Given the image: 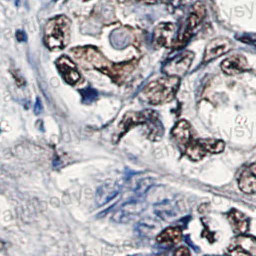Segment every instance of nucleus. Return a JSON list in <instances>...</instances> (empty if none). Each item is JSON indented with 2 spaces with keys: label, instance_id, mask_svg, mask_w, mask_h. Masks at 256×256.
<instances>
[{
  "label": "nucleus",
  "instance_id": "f257e3e1",
  "mask_svg": "<svg viewBox=\"0 0 256 256\" xmlns=\"http://www.w3.org/2000/svg\"><path fill=\"white\" fill-rule=\"evenodd\" d=\"M72 54L81 62L84 68H92L108 75L112 80L120 84L128 74L136 68V62H128L126 64H112L96 48L92 46L79 47L72 50Z\"/></svg>",
  "mask_w": 256,
  "mask_h": 256
},
{
  "label": "nucleus",
  "instance_id": "f03ea898",
  "mask_svg": "<svg viewBox=\"0 0 256 256\" xmlns=\"http://www.w3.org/2000/svg\"><path fill=\"white\" fill-rule=\"evenodd\" d=\"M178 77L167 76L150 82L142 92V97L151 105H160L171 102L178 90Z\"/></svg>",
  "mask_w": 256,
  "mask_h": 256
},
{
  "label": "nucleus",
  "instance_id": "7ed1b4c3",
  "mask_svg": "<svg viewBox=\"0 0 256 256\" xmlns=\"http://www.w3.org/2000/svg\"><path fill=\"white\" fill-rule=\"evenodd\" d=\"M71 34V20L62 14L47 22L44 28V44L52 51L62 50L68 46Z\"/></svg>",
  "mask_w": 256,
  "mask_h": 256
},
{
  "label": "nucleus",
  "instance_id": "20e7f679",
  "mask_svg": "<svg viewBox=\"0 0 256 256\" xmlns=\"http://www.w3.org/2000/svg\"><path fill=\"white\" fill-rule=\"evenodd\" d=\"M206 14V9L204 4L202 1H197L192 8V11L190 12V16L187 20L186 27L184 33L178 36V40H176L174 42V48L178 50L182 47L186 46L187 42L191 40L192 36L194 34L195 30L198 28L202 20H204Z\"/></svg>",
  "mask_w": 256,
  "mask_h": 256
},
{
  "label": "nucleus",
  "instance_id": "39448f33",
  "mask_svg": "<svg viewBox=\"0 0 256 256\" xmlns=\"http://www.w3.org/2000/svg\"><path fill=\"white\" fill-rule=\"evenodd\" d=\"M194 53L186 51L176 58L169 60L164 66H163V73H165L167 76H174V77H182L186 74L187 71L190 68L193 60H194Z\"/></svg>",
  "mask_w": 256,
  "mask_h": 256
},
{
  "label": "nucleus",
  "instance_id": "423d86ee",
  "mask_svg": "<svg viewBox=\"0 0 256 256\" xmlns=\"http://www.w3.org/2000/svg\"><path fill=\"white\" fill-rule=\"evenodd\" d=\"M56 66L60 76L70 86H75L81 80V74L77 68V66L68 56H62L58 58Z\"/></svg>",
  "mask_w": 256,
  "mask_h": 256
},
{
  "label": "nucleus",
  "instance_id": "0eeeda50",
  "mask_svg": "<svg viewBox=\"0 0 256 256\" xmlns=\"http://www.w3.org/2000/svg\"><path fill=\"white\" fill-rule=\"evenodd\" d=\"M176 27L171 22L158 24L154 31V42L156 46H173L175 42Z\"/></svg>",
  "mask_w": 256,
  "mask_h": 256
},
{
  "label": "nucleus",
  "instance_id": "6e6552de",
  "mask_svg": "<svg viewBox=\"0 0 256 256\" xmlns=\"http://www.w3.org/2000/svg\"><path fill=\"white\" fill-rule=\"evenodd\" d=\"M228 250L233 256H254L256 254V239L244 234L239 235L232 240Z\"/></svg>",
  "mask_w": 256,
  "mask_h": 256
},
{
  "label": "nucleus",
  "instance_id": "1a4fd4ad",
  "mask_svg": "<svg viewBox=\"0 0 256 256\" xmlns=\"http://www.w3.org/2000/svg\"><path fill=\"white\" fill-rule=\"evenodd\" d=\"M232 48V44L230 40L224 38H218L211 40L204 51V62H210L215 58H220L222 55L228 53Z\"/></svg>",
  "mask_w": 256,
  "mask_h": 256
},
{
  "label": "nucleus",
  "instance_id": "9d476101",
  "mask_svg": "<svg viewBox=\"0 0 256 256\" xmlns=\"http://www.w3.org/2000/svg\"><path fill=\"white\" fill-rule=\"evenodd\" d=\"M152 114H154L152 110H146L143 112H128L127 114L123 118L121 124L119 125L118 140H120L124 134H126L130 128H132L138 125L146 124Z\"/></svg>",
  "mask_w": 256,
  "mask_h": 256
},
{
  "label": "nucleus",
  "instance_id": "9b49d317",
  "mask_svg": "<svg viewBox=\"0 0 256 256\" xmlns=\"http://www.w3.org/2000/svg\"><path fill=\"white\" fill-rule=\"evenodd\" d=\"M222 70L230 76H235L250 70L248 60L242 55H234L222 62Z\"/></svg>",
  "mask_w": 256,
  "mask_h": 256
},
{
  "label": "nucleus",
  "instance_id": "f8f14e48",
  "mask_svg": "<svg viewBox=\"0 0 256 256\" xmlns=\"http://www.w3.org/2000/svg\"><path fill=\"white\" fill-rule=\"evenodd\" d=\"M239 187L246 194L252 195L256 193V163L248 166L239 180Z\"/></svg>",
  "mask_w": 256,
  "mask_h": 256
},
{
  "label": "nucleus",
  "instance_id": "ddd939ff",
  "mask_svg": "<svg viewBox=\"0 0 256 256\" xmlns=\"http://www.w3.org/2000/svg\"><path fill=\"white\" fill-rule=\"evenodd\" d=\"M145 208V206L140 202H130L124 204L121 210L114 215V221L118 222H127L140 213Z\"/></svg>",
  "mask_w": 256,
  "mask_h": 256
},
{
  "label": "nucleus",
  "instance_id": "4468645a",
  "mask_svg": "<svg viewBox=\"0 0 256 256\" xmlns=\"http://www.w3.org/2000/svg\"><path fill=\"white\" fill-rule=\"evenodd\" d=\"M172 136H173V138L176 140V142L180 147L186 149L188 144L192 141L190 124L186 120L180 121L173 128Z\"/></svg>",
  "mask_w": 256,
  "mask_h": 256
},
{
  "label": "nucleus",
  "instance_id": "2eb2a0df",
  "mask_svg": "<svg viewBox=\"0 0 256 256\" xmlns=\"http://www.w3.org/2000/svg\"><path fill=\"white\" fill-rule=\"evenodd\" d=\"M119 191H120V187L116 182L112 180L106 182L97 191V195H96L97 206H102L110 202L112 198H116V196L118 195Z\"/></svg>",
  "mask_w": 256,
  "mask_h": 256
},
{
  "label": "nucleus",
  "instance_id": "dca6fc26",
  "mask_svg": "<svg viewBox=\"0 0 256 256\" xmlns=\"http://www.w3.org/2000/svg\"><path fill=\"white\" fill-rule=\"evenodd\" d=\"M228 219L232 230L238 235H243L248 232L250 222L248 217L238 210H232L228 215Z\"/></svg>",
  "mask_w": 256,
  "mask_h": 256
},
{
  "label": "nucleus",
  "instance_id": "f3484780",
  "mask_svg": "<svg viewBox=\"0 0 256 256\" xmlns=\"http://www.w3.org/2000/svg\"><path fill=\"white\" fill-rule=\"evenodd\" d=\"M146 124H147V134H148L149 140L158 141L162 138L163 132H164L162 123L160 122L158 114L154 112Z\"/></svg>",
  "mask_w": 256,
  "mask_h": 256
},
{
  "label": "nucleus",
  "instance_id": "a211bd4d",
  "mask_svg": "<svg viewBox=\"0 0 256 256\" xmlns=\"http://www.w3.org/2000/svg\"><path fill=\"white\" fill-rule=\"evenodd\" d=\"M186 154L187 156L193 162H200L208 154V151L204 147L200 140L191 141L186 149Z\"/></svg>",
  "mask_w": 256,
  "mask_h": 256
},
{
  "label": "nucleus",
  "instance_id": "6ab92c4d",
  "mask_svg": "<svg viewBox=\"0 0 256 256\" xmlns=\"http://www.w3.org/2000/svg\"><path fill=\"white\" fill-rule=\"evenodd\" d=\"M182 239V232L178 228H169L165 230L158 237V242L162 244H178Z\"/></svg>",
  "mask_w": 256,
  "mask_h": 256
},
{
  "label": "nucleus",
  "instance_id": "aec40b11",
  "mask_svg": "<svg viewBox=\"0 0 256 256\" xmlns=\"http://www.w3.org/2000/svg\"><path fill=\"white\" fill-rule=\"evenodd\" d=\"M204 147L210 154H221L224 151L226 143L222 140H200Z\"/></svg>",
  "mask_w": 256,
  "mask_h": 256
},
{
  "label": "nucleus",
  "instance_id": "412c9836",
  "mask_svg": "<svg viewBox=\"0 0 256 256\" xmlns=\"http://www.w3.org/2000/svg\"><path fill=\"white\" fill-rule=\"evenodd\" d=\"M80 94L82 98V102L86 104H92L98 98V92L92 88H88L80 90Z\"/></svg>",
  "mask_w": 256,
  "mask_h": 256
},
{
  "label": "nucleus",
  "instance_id": "4be33fe9",
  "mask_svg": "<svg viewBox=\"0 0 256 256\" xmlns=\"http://www.w3.org/2000/svg\"><path fill=\"white\" fill-rule=\"evenodd\" d=\"M148 182H149L148 180H143L142 182H140V187H138V193H140V195L146 193L147 190H148L152 186V182H150V184H148Z\"/></svg>",
  "mask_w": 256,
  "mask_h": 256
},
{
  "label": "nucleus",
  "instance_id": "5701e85b",
  "mask_svg": "<svg viewBox=\"0 0 256 256\" xmlns=\"http://www.w3.org/2000/svg\"><path fill=\"white\" fill-rule=\"evenodd\" d=\"M14 79H16V84H18V86H22L24 84H25L24 78H22L18 72H16V74L14 73Z\"/></svg>",
  "mask_w": 256,
  "mask_h": 256
},
{
  "label": "nucleus",
  "instance_id": "b1692460",
  "mask_svg": "<svg viewBox=\"0 0 256 256\" xmlns=\"http://www.w3.org/2000/svg\"><path fill=\"white\" fill-rule=\"evenodd\" d=\"M176 256H184V254H190V252L186 248H180V250H178L175 252Z\"/></svg>",
  "mask_w": 256,
  "mask_h": 256
},
{
  "label": "nucleus",
  "instance_id": "393cba45",
  "mask_svg": "<svg viewBox=\"0 0 256 256\" xmlns=\"http://www.w3.org/2000/svg\"><path fill=\"white\" fill-rule=\"evenodd\" d=\"M42 103H40V101L38 99V100H36V104L35 106L36 114H40L42 112Z\"/></svg>",
  "mask_w": 256,
  "mask_h": 256
},
{
  "label": "nucleus",
  "instance_id": "a878e982",
  "mask_svg": "<svg viewBox=\"0 0 256 256\" xmlns=\"http://www.w3.org/2000/svg\"><path fill=\"white\" fill-rule=\"evenodd\" d=\"M158 0H136V2H140V3H143V4H146V5H154V4H156Z\"/></svg>",
  "mask_w": 256,
  "mask_h": 256
},
{
  "label": "nucleus",
  "instance_id": "bb28decb",
  "mask_svg": "<svg viewBox=\"0 0 256 256\" xmlns=\"http://www.w3.org/2000/svg\"><path fill=\"white\" fill-rule=\"evenodd\" d=\"M164 4H169L170 2H172V0H160Z\"/></svg>",
  "mask_w": 256,
  "mask_h": 256
}]
</instances>
